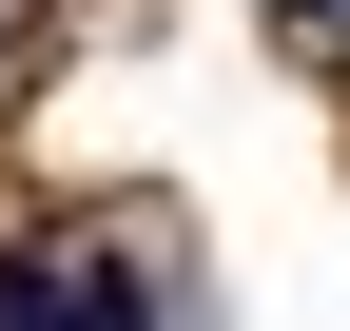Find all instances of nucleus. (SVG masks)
Instances as JSON below:
<instances>
[{"label":"nucleus","mask_w":350,"mask_h":331,"mask_svg":"<svg viewBox=\"0 0 350 331\" xmlns=\"http://www.w3.org/2000/svg\"><path fill=\"white\" fill-rule=\"evenodd\" d=\"M59 312H78V273H59V254H0V331H59Z\"/></svg>","instance_id":"1"},{"label":"nucleus","mask_w":350,"mask_h":331,"mask_svg":"<svg viewBox=\"0 0 350 331\" xmlns=\"http://www.w3.org/2000/svg\"><path fill=\"white\" fill-rule=\"evenodd\" d=\"M59 331H156V312H137V273H117V254H78V312H59Z\"/></svg>","instance_id":"2"}]
</instances>
